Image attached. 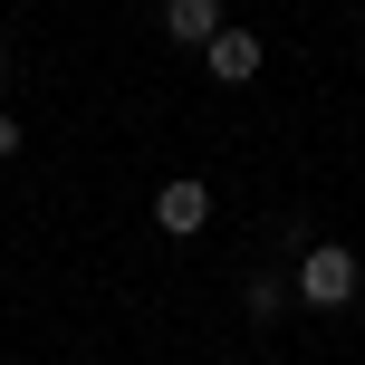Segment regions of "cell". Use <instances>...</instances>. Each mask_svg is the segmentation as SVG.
<instances>
[{"mask_svg": "<svg viewBox=\"0 0 365 365\" xmlns=\"http://www.w3.org/2000/svg\"><path fill=\"white\" fill-rule=\"evenodd\" d=\"M356 289H365V259L346 250V240H308V259H298V279H289V298H298V308H317V317H327V308H346Z\"/></svg>", "mask_w": 365, "mask_h": 365, "instance_id": "6da1fadb", "label": "cell"}, {"mask_svg": "<svg viewBox=\"0 0 365 365\" xmlns=\"http://www.w3.org/2000/svg\"><path fill=\"white\" fill-rule=\"evenodd\" d=\"M202 221H212V192H202L192 173H173L164 192H154V231H164V240H192Z\"/></svg>", "mask_w": 365, "mask_h": 365, "instance_id": "7a4b0ae2", "label": "cell"}, {"mask_svg": "<svg viewBox=\"0 0 365 365\" xmlns=\"http://www.w3.org/2000/svg\"><path fill=\"white\" fill-rule=\"evenodd\" d=\"M259 58H269V48H259L250 29H231V19H221V38L202 48V68H212L221 87H250V77H259Z\"/></svg>", "mask_w": 365, "mask_h": 365, "instance_id": "3957f363", "label": "cell"}, {"mask_svg": "<svg viewBox=\"0 0 365 365\" xmlns=\"http://www.w3.org/2000/svg\"><path fill=\"white\" fill-rule=\"evenodd\" d=\"M164 38L173 48H212L221 38V0H164Z\"/></svg>", "mask_w": 365, "mask_h": 365, "instance_id": "277c9868", "label": "cell"}, {"mask_svg": "<svg viewBox=\"0 0 365 365\" xmlns=\"http://www.w3.org/2000/svg\"><path fill=\"white\" fill-rule=\"evenodd\" d=\"M289 308V279H250V317H279Z\"/></svg>", "mask_w": 365, "mask_h": 365, "instance_id": "5b68a950", "label": "cell"}, {"mask_svg": "<svg viewBox=\"0 0 365 365\" xmlns=\"http://www.w3.org/2000/svg\"><path fill=\"white\" fill-rule=\"evenodd\" d=\"M10 154H19V115L0 106V164H10Z\"/></svg>", "mask_w": 365, "mask_h": 365, "instance_id": "8992f818", "label": "cell"}, {"mask_svg": "<svg viewBox=\"0 0 365 365\" xmlns=\"http://www.w3.org/2000/svg\"><path fill=\"white\" fill-rule=\"evenodd\" d=\"M0 87H10V58H0Z\"/></svg>", "mask_w": 365, "mask_h": 365, "instance_id": "52a82bcc", "label": "cell"}]
</instances>
